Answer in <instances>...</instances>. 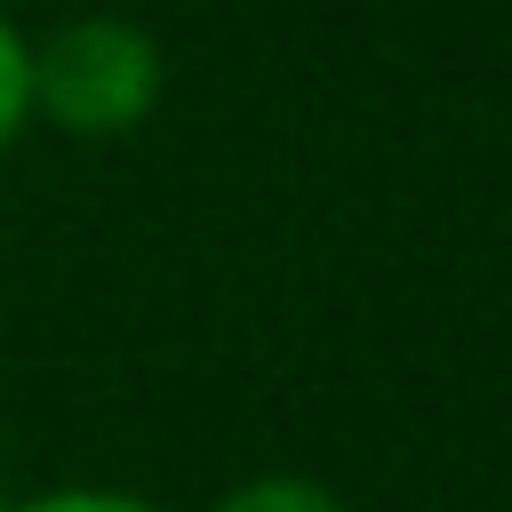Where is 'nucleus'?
Wrapping results in <instances>:
<instances>
[{
  "mask_svg": "<svg viewBox=\"0 0 512 512\" xmlns=\"http://www.w3.org/2000/svg\"><path fill=\"white\" fill-rule=\"evenodd\" d=\"M160 96H168V48L136 16L88 8L32 40V120H48L56 136L80 144L136 136L160 112Z\"/></svg>",
  "mask_w": 512,
  "mask_h": 512,
  "instance_id": "obj_1",
  "label": "nucleus"
},
{
  "mask_svg": "<svg viewBox=\"0 0 512 512\" xmlns=\"http://www.w3.org/2000/svg\"><path fill=\"white\" fill-rule=\"evenodd\" d=\"M208 512H352L328 480H312V472H248V480H232Z\"/></svg>",
  "mask_w": 512,
  "mask_h": 512,
  "instance_id": "obj_2",
  "label": "nucleus"
},
{
  "mask_svg": "<svg viewBox=\"0 0 512 512\" xmlns=\"http://www.w3.org/2000/svg\"><path fill=\"white\" fill-rule=\"evenodd\" d=\"M24 128H32V32L0 8V160L16 152Z\"/></svg>",
  "mask_w": 512,
  "mask_h": 512,
  "instance_id": "obj_3",
  "label": "nucleus"
},
{
  "mask_svg": "<svg viewBox=\"0 0 512 512\" xmlns=\"http://www.w3.org/2000/svg\"><path fill=\"white\" fill-rule=\"evenodd\" d=\"M0 512H168L136 488H104V480H64V488H40V496H16Z\"/></svg>",
  "mask_w": 512,
  "mask_h": 512,
  "instance_id": "obj_4",
  "label": "nucleus"
},
{
  "mask_svg": "<svg viewBox=\"0 0 512 512\" xmlns=\"http://www.w3.org/2000/svg\"><path fill=\"white\" fill-rule=\"evenodd\" d=\"M0 504H8V496H0Z\"/></svg>",
  "mask_w": 512,
  "mask_h": 512,
  "instance_id": "obj_5",
  "label": "nucleus"
}]
</instances>
